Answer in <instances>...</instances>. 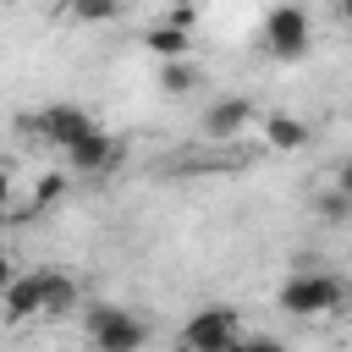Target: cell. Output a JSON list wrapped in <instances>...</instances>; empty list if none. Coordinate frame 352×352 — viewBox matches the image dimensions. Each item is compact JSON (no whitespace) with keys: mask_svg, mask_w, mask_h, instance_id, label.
I'll list each match as a JSON object with an SVG mask.
<instances>
[{"mask_svg":"<svg viewBox=\"0 0 352 352\" xmlns=\"http://www.w3.org/2000/svg\"><path fill=\"white\" fill-rule=\"evenodd\" d=\"M341 297H346V286L336 280V275H324V270H314V264H302V270H292L286 275V286H280V314H292V319H319V314H330V308H341Z\"/></svg>","mask_w":352,"mask_h":352,"instance_id":"obj_1","label":"cell"},{"mask_svg":"<svg viewBox=\"0 0 352 352\" xmlns=\"http://www.w3.org/2000/svg\"><path fill=\"white\" fill-rule=\"evenodd\" d=\"M82 336L99 346V352H132L148 341V324L132 319V308H116V302H94L82 314Z\"/></svg>","mask_w":352,"mask_h":352,"instance_id":"obj_2","label":"cell"},{"mask_svg":"<svg viewBox=\"0 0 352 352\" xmlns=\"http://www.w3.org/2000/svg\"><path fill=\"white\" fill-rule=\"evenodd\" d=\"M264 50L275 55V60H302L308 55V44H314V22H308V11L302 6H292V0H280V6H270V16H264Z\"/></svg>","mask_w":352,"mask_h":352,"instance_id":"obj_3","label":"cell"},{"mask_svg":"<svg viewBox=\"0 0 352 352\" xmlns=\"http://www.w3.org/2000/svg\"><path fill=\"white\" fill-rule=\"evenodd\" d=\"M242 341H248V330H242L236 308H198L182 324V346H192V352H231Z\"/></svg>","mask_w":352,"mask_h":352,"instance_id":"obj_4","label":"cell"},{"mask_svg":"<svg viewBox=\"0 0 352 352\" xmlns=\"http://www.w3.org/2000/svg\"><path fill=\"white\" fill-rule=\"evenodd\" d=\"M28 126H33V138H44V143L66 148V143H77V138L94 126V116H88V110H77V104H44L38 116H28Z\"/></svg>","mask_w":352,"mask_h":352,"instance_id":"obj_5","label":"cell"},{"mask_svg":"<svg viewBox=\"0 0 352 352\" xmlns=\"http://www.w3.org/2000/svg\"><path fill=\"white\" fill-rule=\"evenodd\" d=\"M116 160H121V143H116L104 126H88L77 143H66V165H72L77 176H104Z\"/></svg>","mask_w":352,"mask_h":352,"instance_id":"obj_6","label":"cell"},{"mask_svg":"<svg viewBox=\"0 0 352 352\" xmlns=\"http://www.w3.org/2000/svg\"><path fill=\"white\" fill-rule=\"evenodd\" d=\"M0 308H6V324L38 319V314H44V280H38V270H33V275H11L6 292H0Z\"/></svg>","mask_w":352,"mask_h":352,"instance_id":"obj_7","label":"cell"},{"mask_svg":"<svg viewBox=\"0 0 352 352\" xmlns=\"http://www.w3.org/2000/svg\"><path fill=\"white\" fill-rule=\"evenodd\" d=\"M248 121H253V104L248 99H220V104L204 110V132L209 138H236Z\"/></svg>","mask_w":352,"mask_h":352,"instance_id":"obj_8","label":"cell"},{"mask_svg":"<svg viewBox=\"0 0 352 352\" xmlns=\"http://www.w3.org/2000/svg\"><path fill=\"white\" fill-rule=\"evenodd\" d=\"M264 143H270V148H280V154H292V148H302V143H308V121H297V116L275 110V116H264Z\"/></svg>","mask_w":352,"mask_h":352,"instance_id":"obj_9","label":"cell"},{"mask_svg":"<svg viewBox=\"0 0 352 352\" xmlns=\"http://www.w3.org/2000/svg\"><path fill=\"white\" fill-rule=\"evenodd\" d=\"M38 280H44V314L50 319H60V314L77 308V280L66 270H38Z\"/></svg>","mask_w":352,"mask_h":352,"instance_id":"obj_10","label":"cell"},{"mask_svg":"<svg viewBox=\"0 0 352 352\" xmlns=\"http://www.w3.org/2000/svg\"><path fill=\"white\" fill-rule=\"evenodd\" d=\"M143 44H148V50H154L160 60H182V55H187V28L165 16L160 28H148V33H143Z\"/></svg>","mask_w":352,"mask_h":352,"instance_id":"obj_11","label":"cell"},{"mask_svg":"<svg viewBox=\"0 0 352 352\" xmlns=\"http://www.w3.org/2000/svg\"><path fill=\"white\" fill-rule=\"evenodd\" d=\"M314 209H319V220H324V226H346V220H352V192L330 187V192H319V198H314Z\"/></svg>","mask_w":352,"mask_h":352,"instance_id":"obj_12","label":"cell"},{"mask_svg":"<svg viewBox=\"0 0 352 352\" xmlns=\"http://www.w3.org/2000/svg\"><path fill=\"white\" fill-rule=\"evenodd\" d=\"M60 192H66V176H60V170H50V176H44V182L33 187V198H28V209H22L16 220H33V214H38V209H50V204H55Z\"/></svg>","mask_w":352,"mask_h":352,"instance_id":"obj_13","label":"cell"},{"mask_svg":"<svg viewBox=\"0 0 352 352\" xmlns=\"http://www.w3.org/2000/svg\"><path fill=\"white\" fill-rule=\"evenodd\" d=\"M121 6H126V0H66V11H72L77 22H116Z\"/></svg>","mask_w":352,"mask_h":352,"instance_id":"obj_14","label":"cell"},{"mask_svg":"<svg viewBox=\"0 0 352 352\" xmlns=\"http://www.w3.org/2000/svg\"><path fill=\"white\" fill-rule=\"evenodd\" d=\"M160 88H165V94H192V88H198V72H192L187 60H165V66H160Z\"/></svg>","mask_w":352,"mask_h":352,"instance_id":"obj_15","label":"cell"},{"mask_svg":"<svg viewBox=\"0 0 352 352\" xmlns=\"http://www.w3.org/2000/svg\"><path fill=\"white\" fill-rule=\"evenodd\" d=\"M336 187H341V192H352V160H341V165H336Z\"/></svg>","mask_w":352,"mask_h":352,"instance_id":"obj_16","label":"cell"},{"mask_svg":"<svg viewBox=\"0 0 352 352\" xmlns=\"http://www.w3.org/2000/svg\"><path fill=\"white\" fill-rule=\"evenodd\" d=\"M16 270H11V258H6V248H0V292H6V280H11Z\"/></svg>","mask_w":352,"mask_h":352,"instance_id":"obj_17","label":"cell"},{"mask_svg":"<svg viewBox=\"0 0 352 352\" xmlns=\"http://www.w3.org/2000/svg\"><path fill=\"white\" fill-rule=\"evenodd\" d=\"M6 204H11V176L0 170V209H6Z\"/></svg>","mask_w":352,"mask_h":352,"instance_id":"obj_18","label":"cell"},{"mask_svg":"<svg viewBox=\"0 0 352 352\" xmlns=\"http://www.w3.org/2000/svg\"><path fill=\"white\" fill-rule=\"evenodd\" d=\"M341 16H346V22H352V0H341Z\"/></svg>","mask_w":352,"mask_h":352,"instance_id":"obj_19","label":"cell"},{"mask_svg":"<svg viewBox=\"0 0 352 352\" xmlns=\"http://www.w3.org/2000/svg\"><path fill=\"white\" fill-rule=\"evenodd\" d=\"M0 6H16V0H0Z\"/></svg>","mask_w":352,"mask_h":352,"instance_id":"obj_20","label":"cell"},{"mask_svg":"<svg viewBox=\"0 0 352 352\" xmlns=\"http://www.w3.org/2000/svg\"><path fill=\"white\" fill-rule=\"evenodd\" d=\"M192 6H198V0H192Z\"/></svg>","mask_w":352,"mask_h":352,"instance_id":"obj_21","label":"cell"}]
</instances>
